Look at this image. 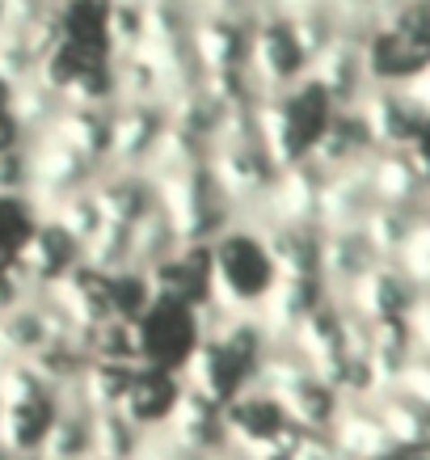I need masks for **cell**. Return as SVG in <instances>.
<instances>
[]
</instances>
